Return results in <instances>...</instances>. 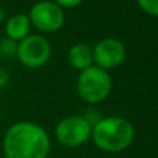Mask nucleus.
<instances>
[{"instance_id": "nucleus-13", "label": "nucleus", "mask_w": 158, "mask_h": 158, "mask_svg": "<svg viewBox=\"0 0 158 158\" xmlns=\"http://www.w3.org/2000/svg\"><path fill=\"white\" fill-rule=\"evenodd\" d=\"M83 0H54L56 4H58L61 8H74L79 6Z\"/></svg>"}, {"instance_id": "nucleus-14", "label": "nucleus", "mask_w": 158, "mask_h": 158, "mask_svg": "<svg viewBox=\"0 0 158 158\" xmlns=\"http://www.w3.org/2000/svg\"><path fill=\"white\" fill-rule=\"evenodd\" d=\"M8 82H10V74L6 68L0 67V89L4 86H7Z\"/></svg>"}, {"instance_id": "nucleus-2", "label": "nucleus", "mask_w": 158, "mask_h": 158, "mask_svg": "<svg viewBox=\"0 0 158 158\" xmlns=\"http://www.w3.org/2000/svg\"><path fill=\"white\" fill-rule=\"evenodd\" d=\"M93 143L104 153L115 154L131 147L135 140V128L126 118H101L92 128Z\"/></svg>"}, {"instance_id": "nucleus-4", "label": "nucleus", "mask_w": 158, "mask_h": 158, "mask_svg": "<svg viewBox=\"0 0 158 158\" xmlns=\"http://www.w3.org/2000/svg\"><path fill=\"white\" fill-rule=\"evenodd\" d=\"M92 137V126L83 115L65 117L56 126V139L64 147H81Z\"/></svg>"}, {"instance_id": "nucleus-6", "label": "nucleus", "mask_w": 158, "mask_h": 158, "mask_svg": "<svg viewBox=\"0 0 158 158\" xmlns=\"http://www.w3.org/2000/svg\"><path fill=\"white\" fill-rule=\"evenodd\" d=\"M31 25L39 29L40 32L53 33L61 29L64 25V10L58 4L50 0H42L31 7L28 14Z\"/></svg>"}, {"instance_id": "nucleus-11", "label": "nucleus", "mask_w": 158, "mask_h": 158, "mask_svg": "<svg viewBox=\"0 0 158 158\" xmlns=\"http://www.w3.org/2000/svg\"><path fill=\"white\" fill-rule=\"evenodd\" d=\"M137 4L144 13L158 17V0H137Z\"/></svg>"}, {"instance_id": "nucleus-3", "label": "nucleus", "mask_w": 158, "mask_h": 158, "mask_svg": "<svg viewBox=\"0 0 158 158\" xmlns=\"http://www.w3.org/2000/svg\"><path fill=\"white\" fill-rule=\"evenodd\" d=\"M112 89V81L108 72L92 65L81 71L77 81V90L79 97L89 104H97L110 96Z\"/></svg>"}, {"instance_id": "nucleus-8", "label": "nucleus", "mask_w": 158, "mask_h": 158, "mask_svg": "<svg viewBox=\"0 0 158 158\" xmlns=\"http://www.w3.org/2000/svg\"><path fill=\"white\" fill-rule=\"evenodd\" d=\"M31 32V21L27 14H14L13 17L7 19L6 22V35L8 39L14 42H21L27 36H29Z\"/></svg>"}, {"instance_id": "nucleus-5", "label": "nucleus", "mask_w": 158, "mask_h": 158, "mask_svg": "<svg viewBox=\"0 0 158 158\" xmlns=\"http://www.w3.org/2000/svg\"><path fill=\"white\" fill-rule=\"evenodd\" d=\"M15 56L27 68H40L52 57V46L42 35H29L18 42Z\"/></svg>"}, {"instance_id": "nucleus-7", "label": "nucleus", "mask_w": 158, "mask_h": 158, "mask_svg": "<svg viewBox=\"0 0 158 158\" xmlns=\"http://www.w3.org/2000/svg\"><path fill=\"white\" fill-rule=\"evenodd\" d=\"M92 50L93 63H96V67L104 71L119 67L126 57V49L123 43L115 38L101 39Z\"/></svg>"}, {"instance_id": "nucleus-15", "label": "nucleus", "mask_w": 158, "mask_h": 158, "mask_svg": "<svg viewBox=\"0 0 158 158\" xmlns=\"http://www.w3.org/2000/svg\"><path fill=\"white\" fill-rule=\"evenodd\" d=\"M3 19H4V11H3L2 6H0V24L3 22Z\"/></svg>"}, {"instance_id": "nucleus-12", "label": "nucleus", "mask_w": 158, "mask_h": 158, "mask_svg": "<svg viewBox=\"0 0 158 158\" xmlns=\"http://www.w3.org/2000/svg\"><path fill=\"white\" fill-rule=\"evenodd\" d=\"M83 118H85V119L87 121V122L90 123V126H92V128H93V126L96 125V123L98 122V121L101 119L100 114H98L97 111H92V110H90V111H87L86 114L83 115Z\"/></svg>"}, {"instance_id": "nucleus-1", "label": "nucleus", "mask_w": 158, "mask_h": 158, "mask_svg": "<svg viewBox=\"0 0 158 158\" xmlns=\"http://www.w3.org/2000/svg\"><path fill=\"white\" fill-rule=\"evenodd\" d=\"M50 150L49 135L35 122H15L3 136V154L6 158H47Z\"/></svg>"}, {"instance_id": "nucleus-9", "label": "nucleus", "mask_w": 158, "mask_h": 158, "mask_svg": "<svg viewBox=\"0 0 158 158\" xmlns=\"http://www.w3.org/2000/svg\"><path fill=\"white\" fill-rule=\"evenodd\" d=\"M68 61L75 69L85 71L94 64L93 63V50L85 43L74 44L68 52Z\"/></svg>"}, {"instance_id": "nucleus-10", "label": "nucleus", "mask_w": 158, "mask_h": 158, "mask_svg": "<svg viewBox=\"0 0 158 158\" xmlns=\"http://www.w3.org/2000/svg\"><path fill=\"white\" fill-rule=\"evenodd\" d=\"M17 46L18 43L8 38H4L0 40V54L3 57H14L17 54Z\"/></svg>"}]
</instances>
